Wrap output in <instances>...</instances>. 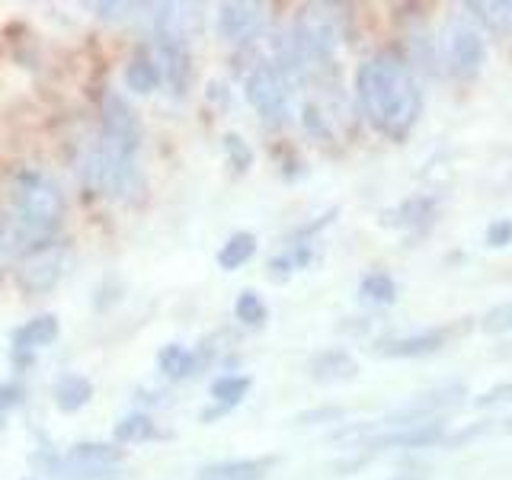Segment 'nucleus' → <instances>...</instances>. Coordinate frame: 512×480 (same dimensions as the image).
<instances>
[{
  "mask_svg": "<svg viewBox=\"0 0 512 480\" xmlns=\"http://www.w3.org/2000/svg\"><path fill=\"white\" fill-rule=\"evenodd\" d=\"M356 90L368 122L391 138L407 135L420 116V90H416L410 64L397 55H375L365 61L356 74Z\"/></svg>",
  "mask_w": 512,
  "mask_h": 480,
  "instance_id": "f257e3e1",
  "label": "nucleus"
},
{
  "mask_svg": "<svg viewBox=\"0 0 512 480\" xmlns=\"http://www.w3.org/2000/svg\"><path fill=\"white\" fill-rule=\"evenodd\" d=\"M103 132L90 157V183L106 196L125 199L138 189V151H141V122L138 112L119 93L103 96Z\"/></svg>",
  "mask_w": 512,
  "mask_h": 480,
  "instance_id": "f03ea898",
  "label": "nucleus"
},
{
  "mask_svg": "<svg viewBox=\"0 0 512 480\" xmlns=\"http://www.w3.org/2000/svg\"><path fill=\"white\" fill-rule=\"evenodd\" d=\"M13 234L16 247H39L64 218L61 189L42 173H20L13 180Z\"/></svg>",
  "mask_w": 512,
  "mask_h": 480,
  "instance_id": "7ed1b4c3",
  "label": "nucleus"
},
{
  "mask_svg": "<svg viewBox=\"0 0 512 480\" xmlns=\"http://www.w3.org/2000/svg\"><path fill=\"white\" fill-rule=\"evenodd\" d=\"M64 266H68V247L39 244L23 256L20 269H16V282L26 295H45L61 282Z\"/></svg>",
  "mask_w": 512,
  "mask_h": 480,
  "instance_id": "20e7f679",
  "label": "nucleus"
},
{
  "mask_svg": "<svg viewBox=\"0 0 512 480\" xmlns=\"http://www.w3.org/2000/svg\"><path fill=\"white\" fill-rule=\"evenodd\" d=\"M247 100L272 125H282L288 119V87L276 64H256L247 77Z\"/></svg>",
  "mask_w": 512,
  "mask_h": 480,
  "instance_id": "39448f33",
  "label": "nucleus"
},
{
  "mask_svg": "<svg viewBox=\"0 0 512 480\" xmlns=\"http://www.w3.org/2000/svg\"><path fill=\"white\" fill-rule=\"evenodd\" d=\"M468 394L461 381L452 384H442L436 391H426V394H416L407 407H400L397 413H391L384 426H407V423H426V420H439V413L452 410L461 404V397Z\"/></svg>",
  "mask_w": 512,
  "mask_h": 480,
  "instance_id": "423d86ee",
  "label": "nucleus"
},
{
  "mask_svg": "<svg viewBox=\"0 0 512 480\" xmlns=\"http://www.w3.org/2000/svg\"><path fill=\"white\" fill-rule=\"evenodd\" d=\"M442 439H445V423L426 420V423H407V426H384V432H372V436L362 442V448H429V445H439Z\"/></svg>",
  "mask_w": 512,
  "mask_h": 480,
  "instance_id": "0eeeda50",
  "label": "nucleus"
},
{
  "mask_svg": "<svg viewBox=\"0 0 512 480\" xmlns=\"http://www.w3.org/2000/svg\"><path fill=\"white\" fill-rule=\"evenodd\" d=\"M445 48H448V61H452V68L464 77L474 74L480 68V61H484V39H480L477 29H471L461 20H455L452 26H448Z\"/></svg>",
  "mask_w": 512,
  "mask_h": 480,
  "instance_id": "6e6552de",
  "label": "nucleus"
},
{
  "mask_svg": "<svg viewBox=\"0 0 512 480\" xmlns=\"http://www.w3.org/2000/svg\"><path fill=\"white\" fill-rule=\"evenodd\" d=\"M263 23V7L247 4V0H228L218 7V36L228 42H244L250 39Z\"/></svg>",
  "mask_w": 512,
  "mask_h": 480,
  "instance_id": "1a4fd4ad",
  "label": "nucleus"
},
{
  "mask_svg": "<svg viewBox=\"0 0 512 480\" xmlns=\"http://www.w3.org/2000/svg\"><path fill=\"white\" fill-rule=\"evenodd\" d=\"M308 372L317 384H340L359 375V362L352 359L346 349H327V352H317L311 359Z\"/></svg>",
  "mask_w": 512,
  "mask_h": 480,
  "instance_id": "9d476101",
  "label": "nucleus"
},
{
  "mask_svg": "<svg viewBox=\"0 0 512 480\" xmlns=\"http://www.w3.org/2000/svg\"><path fill=\"white\" fill-rule=\"evenodd\" d=\"M125 458L122 448L106 445V442H77L68 448V455L61 458V464L68 468H119Z\"/></svg>",
  "mask_w": 512,
  "mask_h": 480,
  "instance_id": "9b49d317",
  "label": "nucleus"
},
{
  "mask_svg": "<svg viewBox=\"0 0 512 480\" xmlns=\"http://www.w3.org/2000/svg\"><path fill=\"white\" fill-rule=\"evenodd\" d=\"M276 464V458H237V461H218L202 468L196 480H263L266 471Z\"/></svg>",
  "mask_w": 512,
  "mask_h": 480,
  "instance_id": "f8f14e48",
  "label": "nucleus"
},
{
  "mask_svg": "<svg viewBox=\"0 0 512 480\" xmlns=\"http://www.w3.org/2000/svg\"><path fill=\"white\" fill-rule=\"evenodd\" d=\"M55 340H58V317L55 314L32 317V320H26V324L13 333L16 352H29V349H39V346H52Z\"/></svg>",
  "mask_w": 512,
  "mask_h": 480,
  "instance_id": "ddd939ff",
  "label": "nucleus"
},
{
  "mask_svg": "<svg viewBox=\"0 0 512 480\" xmlns=\"http://www.w3.org/2000/svg\"><path fill=\"white\" fill-rule=\"evenodd\" d=\"M442 343H445L442 333H416V336H404V340L381 343L378 352L381 356H391V359H416V356H432V352H439Z\"/></svg>",
  "mask_w": 512,
  "mask_h": 480,
  "instance_id": "4468645a",
  "label": "nucleus"
},
{
  "mask_svg": "<svg viewBox=\"0 0 512 480\" xmlns=\"http://www.w3.org/2000/svg\"><path fill=\"white\" fill-rule=\"evenodd\" d=\"M52 397H55V407L61 413H77L80 407H87L90 404V397H93V384L90 378L84 375H61L55 381V388H52Z\"/></svg>",
  "mask_w": 512,
  "mask_h": 480,
  "instance_id": "2eb2a0df",
  "label": "nucleus"
},
{
  "mask_svg": "<svg viewBox=\"0 0 512 480\" xmlns=\"http://www.w3.org/2000/svg\"><path fill=\"white\" fill-rule=\"evenodd\" d=\"M157 365H160V372L170 375V378H189V375H199V359H196V352H189L186 346L180 343H170L157 352Z\"/></svg>",
  "mask_w": 512,
  "mask_h": 480,
  "instance_id": "dca6fc26",
  "label": "nucleus"
},
{
  "mask_svg": "<svg viewBox=\"0 0 512 480\" xmlns=\"http://www.w3.org/2000/svg\"><path fill=\"white\" fill-rule=\"evenodd\" d=\"M253 253H256V237H253V234H234V237L228 240V244H224V247L218 250V266H221V269H228V272H234V269L244 266Z\"/></svg>",
  "mask_w": 512,
  "mask_h": 480,
  "instance_id": "f3484780",
  "label": "nucleus"
},
{
  "mask_svg": "<svg viewBox=\"0 0 512 480\" xmlns=\"http://www.w3.org/2000/svg\"><path fill=\"white\" fill-rule=\"evenodd\" d=\"M160 84V71L157 64L148 58H135L132 64L125 68V87L135 90V93H154Z\"/></svg>",
  "mask_w": 512,
  "mask_h": 480,
  "instance_id": "a211bd4d",
  "label": "nucleus"
},
{
  "mask_svg": "<svg viewBox=\"0 0 512 480\" xmlns=\"http://www.w3.org/2000/svg\"><path fill=\"white\" fill-rule=\"evenodd\" d=\"M484 26L490 29H512V0H490V4H464Z\"/></svg>",
  "mask_w": 512,
  "mask_h": 480,
  "instance_id": "6ab92c4d",
  "label": "nucleus"
},
{
  "mask_svg": "<svg viewBox=\"0 0 512 480\" xmlns=\"http://www.w3.org/2000/svg\"><path fill=\"white\" fill-rule=\"evenodd\" d=\"M359 295L368 304H394V298H397V282L388 276V272H368V276L362 279Z\"/></svg>",
  "mask_w": 512,
  "mask_h": 480,
  "instance_id": "aec40b11",
  "label": "nucleus"
},
{
  "mask_svg": "<svg viewBox=\"0 0 512 480\" xmlns=\"http://www.w3.org/2000/svg\"><path fill=\"white\" fill-rule=\"evenodd\" d=\"M250 391V378L247 375H221L212 381V397L215 404H224V407H234L240 404V397Z\"/></svg>",
  "mask_w": 512,
  "mask_h": 480,
  "instance_id": "412c9836",
  "label": "nucleus"
},
{
  "mask_svg": "<svg viewBox=\"0 0 512 480\" xmlns=\"http://www.w3.org/2000/svg\"><path fill=\"white\" fill-rule=\"evenodd\" d=\"M116 442H144V439H154L157 436V429H154V423L148 420L144 413H132V416H125V420L116 426Z\"/></svg>",
  "mask_w": 512,
  "mask_h": 480,
  "instance_id": "4be33fe9",
  "label": "nucleus"
},
{
  "mask_svg": "<svg viewBox=\"0 0 512 480\" xmlns=\"http://www.w3.org/2000/svg\"><path fill=\"white\" fill-rule=\"evenodd\" d=\"M432 218H436V199H429V196H416L400 205V224H407V228L429 224Z\"/></svg>",
  "mask_w": 512,
  "mask_h": 480,
  "instance_id": "5701e85b",
  "label": "nucleus"
},
{
  "mask_svg": "<svg viewBox=\"0 0 512 480\" xmlns=\"http://www.w3.org/2000/svg\"><path fill=\"white\" fill-rule=\"evenodd\" d=\"M234 314H237V320H244V324L260 327L263 320H266V304H263V298L256 295V292H240L237 304H234Z\"/></svg>",
  "mask_w": 512,
  "mask_h": 480,
  "instance_id": "b1692460",
  "label": "nucleus"
},
{
  "mask_svg": "<svg viewBox=\"0 0 512 480\" xmlns=\"http://www.w3.org/2000/svg\"><path fill=\"white\" fill-rule=\"evenodd\" d=\"M221 148H224V154H228V160H231V167L234 170H240L244 173L250 164H253V154H250V148H247V141L240 138V135H234V132H228L221 138Z\"/></svg>",
  "mask_w": 512,
  "mask_h": 480,
  "instance_id": "393cba45",
  "label": "nucleus"
},
{
  "mask_svg": "<svg viewBox=\"0 0 512 480\" xmlns=\"http://www.w3.org/2000/svg\"><path fill=\"white\" fill-rule=\"evenodd\" d=\"M343 420V407H314V410H304L295 416V423L301 426H314V423H336Z\"/></svg>",
  "mask_w": 512,
  "mask_h": 480,
  "instance_id": "a878e982",
  "label": "nucleus"
},
{
  "mask_svg": "<svg viewBox=\"0 0 512 480\" xmlns=\"http://www.w3.org/2000/svg\"><path fill=\"white\" fill-rule=\"evenodd\" d=\"M512 327V301L509 304H500V308H493L487 317H484V330L487 333H503Z\"/></svg>",
  "mask_w": 512,
  "mask_h": 480,
  "instance_id": "bb28decb",
  "label": "nucleus"
},
{
  "mask_svg": "<svg viewBox=\"0 0 512 480\" xmlns=\"http://www.w3.org/2000/svg\"><path fill=\"white\" fill-rule=\"evenodd\" d=\"M509 397H512V381H503V384H496V388H490L487 394H480L474 400V407H496V404H506Z\"/></svg>",
  "mask_w": 512,
  "mask_h": 480,
  "instance_id": "cd10ccee",
  "label": "nucleus"
},
{
  "mask_svg": "<svg viewBox=\"0 0 512 480\" xmlns=\"http://www.w3.org/2000/svg\"><path fill=\"white\" fill-rule=\"evenodd\" d=\"M487 240L493 247H506L512 240V221H493L490 231H487Z\"/></svg>",
  "mask_w": 512,
  "mask_h": 480,
  "instance_id": "c85d7f7f",
  "label": "nucleus"
},
{
  "mask_svg": "<svg viewBox=\"0 0 512 480\" xmlns=\"http://www.w3.org/2000/svg\"><path fill=\"white\" fill-rule=\"evenodd\" d=\"M93 10L103 16V20H125L128 10H135V4H93Z\"/></svg>",
  "mask_w": 512,
  "mask_h": 480,
  "instance_id": "c756f323",
  "label": "nucleus"
},
{
  "mask_svg": "<svg viewBox=\"0 0 512 480\" xmlns=\"http://www.w3.org/2000/svg\"><path fill=\"white\" fill-rule=\"evenodd\" d=\"M23 400V391L13 388V384H0V410H10Z\"/></svg>",
  "mask_w": 512,
  "mask_h": 480,
  "instance_id": "7c9ffc66",
  "label": "nucleus"
},
{
  "mask_svg": "<svg viewBox=\"0 0 512 480\" xmlns=\"http://www.w3.org/2000/svg\"><path fill=\"white\" fill-rule=\"evenodd\" d=\"M231 407H224V404H215V407H208L205 413H202V420L205 423H212V420H218V416H224V413H228Z\"/></svg>",
  "mask_w": 512,
  "mask_h": 480,
  "instance_id": "2f4dec72",
  "label": "nucleus"
},
{
  "mask_svg": "<svg viewBox=\"0 0 512 480\" xmlns=\"http://www.w3.org/2000/svg\"><path fill=\"white\" fill-rule=\"evenodd\" d=\"M391 480H426V474H397Z\"/></svg>",
  "mask_w": 512,
  "mask_h": 480,
  "instance_id": "473e14b6",
  "label": "nucleus"
},
{
  "mask_svg": "<svg viewBox=\"0 0 512 480\" xmlns=\"http://www.w3.org/2000/svg\"><path fill=\"white\" fill-rule=\"evenodd\" d=\"M4 250H7V237L0 234V256H4Z\"/></svg>",
  "mask_w": 512,
  "mask_h": 480,
  "instance_id": "72a5a7b5",
  "label": "nucleus"
},
{
  "mask_svg": "<svg viewBox=\"0 0 512 480\" xmlns=\"http://www.w3.org/2000/svg\"><path fill=\"white\" fill-rule=\"evenodd\" d=\"M4 429H7V420H4V413H0V436H4Z\"/></svg>",
  "mask_w": 512,
  "mask_h": 480,
  "instance_id": "f704fd0d",
  "label": "nucleus"
}]
</instances>
